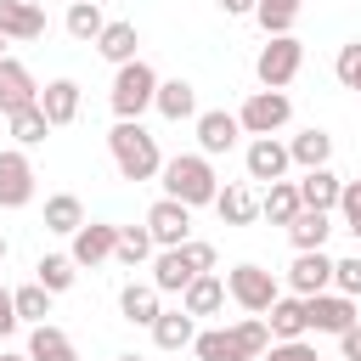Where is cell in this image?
I'll return each instance as SVG.
<instances>
[{"label":"cell","instance_id":"40","mask_svg":"<svg viewBox=\"0 0 361 361\" xmlns=\"http://www.w3.org/2000/svg\"><path fill=\"white\" fill-rule=\"evenodd\" d=\"M259 361H322V355H316V344H305V338H282V344H271Z\"/></svg>","mask_w":361,"mask_h":361},{"label":"cell","instance_id":"19","mask_svg":"<svg viewBox=\"0 0 361 361\" xmlns=\"http://www.w3.org/2000/svg\"><path fill=\"white\" fill-rule=\"evenodd\" d=\"M164 293L152 288V282H124V293H118V310H124V322L130 327H152L158 316H164V305H158Z\"/></svg>","mask_w":361,"mask_h":361},{"label":"cell","instance_id":"4","mask_svg":"<svg viewBox=\"0 0 361 361\" xmlns=\"http://www.w3.org/2000/svg\"><path fill=\"white\" fill-rule=\"evenodd\" d=\"M152 96H158V73H152L141 56L124 62V68L113 73V96H107V102H113L118 118H141V113L152 107Z\"/></svg>","mask_w":361,"mask_h":361},{"label":"cell","instance_id":"50","mask_svg":"<svg viewBox=\"0 0 361 361\" xmlns=\"http://www.w3.org/2000/svg\"><path fill=\"white\" fill-rule=\"evenodd\" d=\"M0 265H6V237H0Z\"/></svg>","mask_w":361,"mask_h":361},{"label":"cell","instance_id":"22","mask_svg":"<svg viewBox=\"0 0 361 361\" xmlns=\"http://www.w3.org/2000/svg\"><path fill=\"white\" fill-rule=\"evenodd\" d=\"M192 276H203V271H192V259L180 248H158V259H152V288L158 293H186Z\"/></svg>","mask_w":361,"mask_h":361},{"label":"cell","instance_id":"8","mask_svg":"<svg viewBox=\"0 0 361 361\" xmlns=\"http://www.w3.org/2000/svg\"><path fill=\"white\" fill-rule=\"evenodd\" d=\"M147 237H152L158 248H180V243L192 237V209L175 203V197H158V203L147 209Z\"/></svg>","mask_w":361,"mask_h":361},{"label":"cell","instance_id":"39","mask_svg":"<svg viewBox=\"0 0 361 361\" xmlns=\"http://www.w3.org/2000/svg\"><path fill=\"white\" fill-rule=\"evenodd\" d=\"M333 73H338V85H344V90H361V39H350V45L338 51Z\"/></svg>","mask_w":361,"mask_h":361},{"label":"cell","instance_id":"31","mask_svg":"<svg viewBox=\"0 0 361 361\" xmlns=\"http://www.w3.org/2000/svg\"><path fill=\"white\" fill-rule=\"evenodd\" d=\"M299 209H305V203H299L293 180H271V186H265V197H259V214H265L271 226H288V220H293Z\"/></svg>","mask_w":361,"mask_h":361},{"label":"cell","instance_id":"25","mask_svg":"<svg viewBox=\"0 0 361 361\" xmlns=\"http://www.w3.org/2000/svg\"><path fill=\"white\" fill-rule=\"evenodd\" d=\"M28 361H79V350H73V338H68L62 327L39 322V327L28 333Z\"/></svg>","mask_w":361,"mask_h":361},{"label":"cell","instance_id":"32","mask_svg":"<svg viewBox=\"0 0 361 361\" xmlns=\"http://www.w3.org/2000/svg\"><path fill=\"white\" fill-rule=\"evenodd\" d=\"M85 226V203L73 197V192H56V197H45V231H62V237H73Z\"/></svg>","mask_w":361,"mask_h":361},{"label":"cell","instance_id":"2","mask_svg":"<svg viewBox=\"0 0 361 361\" xmlns=\"http://www.w3.org/2000/svg\"><path fill=\"white\" fill-rule=\"evenodd\" d=\"M107 152H113V164H118L124 180H152V175L164 169L158 135H147L141 118H118V124L107 130Z\"/></svg>","mask_w":361,"mask_h":361},{"label":"cell","instance_id":"36","mask_svg":"<svg viewBox=\"0 0 361 361\" xmlns=\"http://www.w3.org/2000/svg\"><path fill=\"white\" fill-rule=\"evenodd\" d=\"M152 237H147V226H118V248H113V259H124V265H141V259H152Z\"/></svg>","mask_w":361,"mask_h":361},{"label":"cell","instance_id":"24","mask_svg":"<svg viewBox=\"0 0 361 361\" xmlns=\"http://www.w3.org/2000/svg\"><path fill=\"white\" fill-rule=\"evenodd\" d=\"M282 231H288V243H293V254H310V248H322V243H327V231H333V220H327L322 209H299V214H293V220H288Z\"/></svg>","mask_w":361,"mask_h":361},{"label":"cell","instance_id":"34","mask_svg":"<svg viewBox=\"0 0 361 361\" xmlns=\"http://www.w3.org/2000/svg\"><path fill=\"white\" fill-rule=\"evenodd\" d=\"M6 124H11V141H17V147H39V141L51 135V124H45L39 102H34V107H17V113H6Z\"/></svg>","mask_w":361,"mask_h":361},{"label":"cell","instance_id":"20","mask_svg":"<svg viewBox=\"0 0 361 361\" xmlns=\"http://www.w3.org/2000/svg\"><path fill=\"white\" fill-rule=\"evenodd\" d=\"M259 322L271 327V344H282V338H305V333H310V322H305V299H293V293H282Z\"/></svg>","mask_w":361,"mask_h":361},{"label":"cell","instance_id":"12","mask_svg":"<svg viewBox=\"0 0 361 361\" xmlns=\"http://www.w3.org/2000/svg\"><path fill=\"white\" fill-rule=\"evenodd\" d=\"M288 288H293V299H316V293H327V288H333V259H327L322 248L299 254V259L288 265Z\"/></svg>","mask_w":361,"mask_h":361},{"label":"cell","instance_id":"26","mask_svg":"<svg viewBox=\"0 0 361 361\" xmlns=\"http://www.w3.org/2000/svg\"><path fill=\"white\" fill-rule=\"evenodd\" d=\"M135 45H141V34H135V23H107L102 34H96V51L113 62V68H124V62H135Z\"/></svg>","mask_w":361,"mask_h":361},{"label":"cell","instance_id":"23","mask_svg":"<svg viewBox=\"0 0 361 361\" xmlns=\"http://www.w3.org/2000/svg\"><path fill=\"white\" fill-rule=\"evenodd\" d=\"M152 107H158L169 124L192 118V113H197V90H192V79H158V96H152Z\"/></svg>","mask_w":361,"mask_h":361},{"label":"cell","instance_id":"37","mask_svg":"<svg viewBox=\"0 0 361 361\" xmlns=\"http://www.w3.org/2000/svg\"><path fill=\"white\" fill-rule=\"evenodd\" d=\"M11 305H17V322H34V327H39L45 316H51V293H45L39 282L17 288V293H11Z\"/></svg>","mask_w":361,"mask_h":361},{"label":"cell","instance_id":"16","mask_svg":"<svg viewBox=\"0 0 361 361\" xmlns=\"http://www.w3.org/2000/svg\"><path fill=\"white\" fill-rule=\"evenodd\" d=\"M338 186H344V180H338L327 164H322V169H305V175L293 180L299 203H305V209H322V214H333V209H338Z\"/></svg>","mask_w":361,"mask_h":361},{"label":"cell","instance_id":"47","mask_svg":"<svg viewBox=\"0 0 361 361\" xmlns=\"http://www.w3.org/2000/svg\"><path fill=\"white\" fill-rule=\"evenodd\" d=\"M6 45H11V39H6V34H0V62H6Z\"/></svg>","mask_w":361,"mask_h":361},{"label":"cell","instance_id":"45","mask_svg":"<svg viewBox=\"0 0 361 361\" xmlns=\"http://www.w3.org/2000/svg\"><path fill=\"white\" fill-rule=\"evenodd\" d=\"M254 6H259V0H220L226 17H254Z\"/></svg>","mask_w":361,"mask_h":361},{"label":"cell","instance_id":"13","mask_svg":"<svg viewBox=\"0 0 361 361\" xmlns=\"http://www.w3.org/2000/svg\"><path fill=\"white\" fill-rule=\"evenodd\" d=\"M237 135H243L237 113H226V107H214V113H197V152H203V158H220V152H231V147H237Z\"/></svg>","mask_w":361,"mask_h":361},{"label":"cell","instance_id":"17","mask_svg":"<svg viewBox=\"0 0 361 361\" xmlns=\"http://www.w3.org/2000/svg\"><path fill=\"white\" fill-rule=\"evenodd\" d=\"M39 113H45L51 130L73 124V118H79V85H73V79H51V85L39 90Z\"/></svg>","mask_w":361,"mask_h":361},{"label":"cell","instance_id":"30","mask_svg":"<svg viewBox=\"0 0 361 361\" xmlns=\"http://www.w3.org/2000/svg\"><path fill=\"white\" fill-rule=\"evenodd\" d=\"M299 11H305V0H259L254 6V23L265 28V39H276V34H293Z\"/></svg>","mask_w":361,"mask_h":361},{"label":"cell","instance_id":"44","mask_svg":"<svg viewBox=\"0 0 361 361\" xmlns=\"http://www.w3.org/2000/svg\"><path fill=\"white\" fill-rule=\"evenodd\" d=\"M17 333V305H11V288H0V338Z\"/></svg>","mask_w":361,"mask_h":361},{"label":"cell","instance_id":"41","mask_svg":"<svg viewBox=\"0 0 361 361\" xmlns=\"http://www.w3.org/2000/svg\"><path fill=\"white\" fill-rule=\"evenodd\" d=\"M180 254L192 259V271H214V248H209V243H197V237H186V243H180Z\"/></svg>","mask_w":361,"mask_h":361},{"label":"cell","instance_id":"15","mask_svg":"<svg viewBox=\"0 0 361 361\" xmlns=\"http://www.w3.org/2000/svg\"><path fill=\"white\" fill-rule=\"evenodd\" d=\"M34 102H39V85H34V73H28L17 56H6V62H0V113L34 107Z\"/></svg>","mask_w":361,"mask_h":361},{"label":"cell","instance_id":"5","mask_svg":"<svg viewBox=\"0 0 361 361\" xmlns=\"http://www.w3.org/2000/svg\"><path fill=\"white\" fill-rule=\"evenodd\" d=\"M299 68H305V45H299L293 34L265 39V45H259V56H254V73H259V85H265V90L293 85V79H299Z\"/></svg>","mask_w":361,"mask_h":361},{"label":"cell","instance_id":"21","mask_svg":"<svg viewBox=\"0 0 361 361\" xmlns=\"http://www.w3.org/2000/svg\"><path fill=\"white\" fill-rule=\"evenodd\" d=\"M0 34L6 39H39L45 34V11L34 0H0Z\"/></svg>","mask_w":361,"mask_h":361},{"label":"cell","instance_id":"28","mask_svg":"<svg viewBox=\"0 0 361 361\" xmlns=\"http://www.w3.org/2000/svg\"><path fill=\"white\" fill-rule=\"evenodd\" d=\"M214 209H220L226 226H248V220H259V197H254L248 186H220V192H214Z\"/></svg>","mask_w":361,"mask_h":361},{"label":"cell","instance_id":"43","mask_svg":"<svg viewBox=\"0 0 361 361\" xmlns=\"http://www.w3.org/2000/svg\"><path fill=\"white\" fill-rule=\"evenodd\" d=\"M338 361H361V327H344L338 333Z\"/></svg>","mask_w":361,"mask_h":361},{"label":"cell","instance_id":"33","mask_svg":"<svg viewBox=\"0 0 361 361\" xmlns=\"http://www.w3.org/2000/svg\"><path fill=\"white\" fill-rule=\"evenodd\" d=\"M73 276H79V265H73L68 254H45V259L34 265V282H39L51 299H56V293H68V288H73Z\"/></svg>","mask_w":361,"mask_h":361},{"label":"cell","instance_id":"10","mask_svg":"<svg viewBox=\"0 0 361 361\" xmlns=\"http://www.w3.org/2000/svg\"><path fill=\"white\" fill-rule=\"evenodd\" d=\"M243 164H248V180H288V141H276V135H254L248 141V152H243Z\"/></svg>","mask_w":361,"mask_h":361},{"label":"cell","instance_id":"49","mask_svg":"<svg viewBox=\"0 0 361 361\" xmlns=\"http://www.w3.org/2000/svg\"><path fill=\"white\" fill-rule=\"evenodd\" d=\"M0 361H28V355H6V350H0Z\"/></svg>","mask_w":361,"mask_h":361},{"label":"cell","instance_id":"18","mask_svg":"<svg viewBox=\"0 0 361 361\" xmlns=\"http://www.w3.org/2000/svg\"><path fill=\"white\" fill-rule=\"evenodd\" d=\"M226 305V276H214V271H203V276H192L186 282V293H180V310L197 322V316H214Z\"/></svg>","mask_w":361,"mask_h":361},{"label":"cell","instance_id":"46","mask_svg":"<svg viewBox=\"0 0 361 361\" xmlns=\"http://www.w3.org/2000/svg\"><path fill=\"white\" fill-rule=\"evenodd\" d=\"M344 231H350V237L361 243V214H355V220H344Z\"/></svg>","mask_w":361,"mask_h":361},{"label":"cell","instance_id":"35","mask_svg":"<svg viewBox=\"0 0 361 361\" xmlns=\"http://www.w3.org/2000/svg\"><path fill=\"white\" fill-rule=\"evenodd\" d=\"M102 28H107V17H102L96 0H73V6H68V34H73V39H90V45H96Z\"/></svg>","mask_w":361,"mask_h":361},{"label":"cell","instance_id":"29","mask_svg":"<svg viewBox=\"0 0 361 361\" xmlns=\"http://www.w3.org/2000/svg\"><path fill=\"white\" fill-rule=\"evenodd\" d=\"M192 338H197V322H192L186 310H164V316L152 322V344H158V350H186Z\"/></svg>","mask_w":361,"mask_h":361},{"label":"cell","instance_id":"9","mask_svg":"<svg viewBox=\"0 0 361 361\" xmlns=\"http://www.w3.org/2000/svg\"><path fill=\"white\" fill-rule=\"evenodd\" d=\"M34 203V164L23 147H6L0 152V209H23Z\"/></svg>","mask_w":361,"mask_h":361},{"label":"cell","instance_id":"1","mask_svg":"<svg viewBox=\"0 0 361 361\" xmlns=\"http://www.w3.org/2000/svg\"><path fill=\"white\" fill-rule=\"evenodd\" d=\"M265 350H271V327L259 316H243L231 327H209V333L192 338V355L197 361H259Z\"/></svg>","mask_w":361,"mask_h":361},{"label":"cell","instance_id":"6","mask_svg":"<svg viewBox=\"0 0 361 361\" xmlns=\"http://www.w3.org/2000/svg\"><path fill=\"white\" fill-rule=\"evenodd\" d=\"M226 293H231L248 316H265V310L282 299V288H276V276H271L265 265H231V271H226Z\"/></svg>","mask_w":361,"mask_h":361},{"label":"cell","instance_id":"27","mask_svg":"<svg viewBox=\"0 0 361 361\" xmlns=\"http://www.w3.org/2000/svg\"><path fill=\"white\" fill-rule=\"evenodd\" d=\"M288 158H293V164H299V169H322V164H327V158H333V135H327V130H316V124H310V130H299V135H293V141H288Z\"/></svg>","mask_w":361,"mask_h":361},{"label":"cell","instance_id":"7","mask_svg":"<svg viewBox=\"0 0 361 361\" xmlns=\"http://www.w3.org/2000/svg\"><path fill=\"white\" fill-rule=\"evenodd\" d=\"M288 118H293V102H288V90H254V96L237 107V124H243V135H276Z\"/></svg>","mask_w":361,"mask_h":361},{"label":"cell","instance_id":"38","mask_svg":"<svg viewBox=\"0 0 361 361\" xmlns=\"http://www.w3.org/2000/svg\"><path fill=\"white\" fill-rule=\"evenodd\" d=\"M333 293H344V299H361V254H350V259H333Z\"/></svg>","mask_w":361,"mask_h":361},{"label":"cell","instance_id":"11","mask_svg":"<svg viewBox=\"0 0 361 361\" xmlns=\"http://www.w3.org/2000/svg\"><path fill=\"white\" fill-rule=\"evenodd\" d=\"M305 322H310V333H344V327H355V299H344V293H316V299H305Z\"/></svg>","mask_w":361,"mask_h":361},{"label":"cell","instance_id":"42","mask_svg":"<svg viewBox=\"0 0 361 361\" xmlns=\"http://www.w3.org/2000/svg\"><path fill=\"white\" fill-rule=\"evenodd\" d=\"M338 214H344V220L361 214V180H344V186H338Z\"/></svg>","mask_w":361,"mask_h":361},{"label":"cell","instance_id":"14","mask_svg":"<svg viewBox=\"0 0 361 361\" xmlns=\"http://www.w3.org/2000/svg\"><path fill=\"white\" fill-rule=\"evenodd\" d=\"M113 248H118V226H107V220H85L79 231H73V265H102V259H113Z\"/></svg>","mask_w":361,"mask_h":361},{"label":"cell","instance_id":"48","mask_svg":"<svg viewBox=\"0 0 361 361\" xmlns=\"http://www.w3.org/2000/svg\"><path fill=\"white\" fill-rule=\"evenodd\" d=\"M113 361H147V355H113Z\"/></svg>","mask_w":361,"mask_h":361},{"label":"cell","instance_id":"3","mask_svg":"<svg viewBox=\"0 0 361 361\" xmlns=\"http://www.w3.org/2000/svg\"><path fill=\"white\" fill-rule=\"evenodd\" d=\"M158 175H164V197H175L186 209H203L220 192V175H214V164L203 152H175V158H164Z\"/></svg>","mask_w":361,"mask_h":361}]
</instances>
